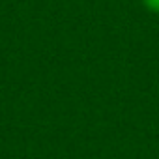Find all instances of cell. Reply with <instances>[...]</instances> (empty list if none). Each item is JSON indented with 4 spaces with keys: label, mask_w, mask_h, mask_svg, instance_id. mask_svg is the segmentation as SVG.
Masks as SVG:
<instances>
[{
    "label": "cell",
    "mask_w": 159,
    "mask_h": 159,
    "mask_svg": "<svg viewBox=\"0 0 159 159\" xmlns=\"http://www.w3.org/2000/svg\"><path fill=\"white\" fill-rule=\"evenodd\" d=\"M144 6L152 11H159V0H142Z\"/></svg>",
    "instance_id": "obj_1"
}]
</instances>
